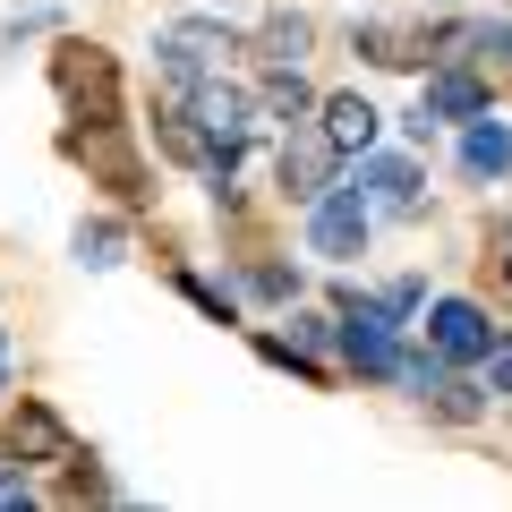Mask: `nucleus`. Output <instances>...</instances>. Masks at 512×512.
Wrapping results in <instances>:
<instances>
[{"mask_svg":"<svg viewBox=\"0 0 512 512\" xmlns=\"http://www.w3.org/2000/svg\"><path fill=\"white\" fill-rule=\"evenodd\" d=\"M60 154H69L94 188H111V205H128V214L154 205V171H146V154H137V128L128 120H69L60 128Z\"/></svg>","mask_w":512,"mask_h":512,"instance_id":"f257e3e1","label":"nucleus"},{"mask_svg":"<svg viewBox=\"0 0 512 512\" xmlns=\"http://www.w3.org/2000/svg\"><path fill=\"white\" fill-rule=\"evenodd\" d=\"M239 52H248V35L222 26V18H163L154 26V77H163V94H180V103H188L197 77H222Z\"/></svg>","mask_w":512,"mask_h":512,"instance_id":"f03ea898","label":"nucleus"},{"mask_svg":"<svg viewBox=\"0 0 512 512\" xmlns=\"http://www.w3.org/2000/svg\"><path fill=\"white\" fill-rule=\"evenodd\" d=\"M402 350H410V325L359 282V299L342 308V333H333L342 376H359V384H402Z\"/></svg>","mask_w":512,"mask_h":512,"instance_id":"7ed1b4c3","label":"nucleus"},{"mask_svg":"<svg viewBox=\"0 0 512 512\" xmlns=\"http://www.w3.org/2000/svg\"><path fill=\"white\" fill-rule=\"evenodd\" d=\"M342 163H350V154L333 146V128L316 120V111H299V120L274 128V188L299 205V214H308V205L325 197L333 180H342Z\"/></svg>","mask_w":512,"mask_h":512,"instance_id":"20e7f679","label":"nucleus"},{"mask_svg":"<svg viewBox=\"0 0 512 512\" xmlns=\"http://www.w3.org/2000/svg\"><path fill=\"white\" fill-rule=\"evenodd\" d=\"M43 69H52V94H60V111H69V120H120V60H111L103 43L60 35Z\"/></svg>","mask_w":512,"mask_h":512,"instance_id":"39448f33","label":"nucleus"},{"mask_svg":"<svg viewBox=\"0 0 512 512\" xmlns=\"http://www.w3.org/2000/svg\"><path fill=\"white\" fill-rule=\"evenodd\" d=\"M299 239H308V256H325V265H359L367 239H376V205H367V188L359 180H333L325 197L308 205Z\"/></svg>","mask_w":512,"mask_h":512,"instance_id":"423d86ee","label":"nucleus"},{"mask_svg":"<svg viewBox=\"0 0 512 512\" xmlns=\"http://www.w3.org/2000/svg\"><path fill=\"white\" fill-rule=\"evenodd\" d=\"M0 453L26 461V470H60V461L77 453V427L60 419L43 393H9V410H0Z\"/></svg>","mask_w":512,"mask_h":512,"instance_id":"0eeeda50","label":"nucleus"},{"mask_svg":"<svg viewBox=\"0 0 512 512\" xmlns=\"http://www.w3.org/2000/svg\"><path fill=\"white\" fill-rule=\"evenodd\" d=\"M188 111L205 120V137H214L231 163L265 137V103H256V86H231V77H197V86H188Z\"/></svg>","mask_w":512,"mask_h":512,"instance_id":"6e6552de","label":"nucleus"},{"mask_svg":"<svg viewBox=\"0 0 512 512\" xmlns=\"http://www.w3.org/2000/svg\"><path fill=\"white\" fill-rule=\"evenodd\" d=\"M359 188L376 205V222H419L427 214V163L419 154H359Z\"/></svg>","mask_w":512,"mask_h":512,"instance_id":"1a4fd4ad","label":"nucleus"},{"mask_svg":"<svg viewBox=\"0 0 512 512\" xmlns=\"http://www.w3.org/2000/svg\"><path fill=\"white\" fill-rule=\"evenodd\" d=\"M419 325H427V342H436L453 367H478V359L495 350V316L478 308L470 291H444V299H427V316H419Z\"/></svg>","mask_w":512,"mask_h":512,"instance_id":"9d476101","label":"nucleus"},{"mask_svg":"<svg viewBox=\"0 0 512 512\" xmlns=\"http://www.w3.org/2000/svg\"><path fill=\"white\" fill-rule=\"evenodd\" d=\"M419 111L427 120H478V111H495V86L478 60H436V69H419Z\"/></svg>","mask_w":512,"mask_h":512,"instance_id":"9b49d317","label":"nucleus"},{"mask_svg":"<svg viewBox=\"0 0 512 512\" xmlns=\"http://www.w3.org/2000/svg\"><path fill=\"white\" fill-rule=\"evenodd\" d=\"M427 35H436V18H359L350 26V52L367 60V69H427Z\"/></svg>","mask_w":512,"mask_h":512,"instance_id":"f8f14e48","label":"nucleus"},{"mask_svg":"<svg viewBox=\"0 0 512 512\" xmlns=\"http://www.w3.org/2000/svg\"><path fill=\"white\" fill-rule=\"evenodd\" d=\"M461 180L470 188H504L512 180V111H478V120H461Z\"/></svg>","mask_w":512,"mask_h":512,"instance_id":"ddd939ff","label":"nucleus"},{"mask_svg":"<svg viewBox=\"0 0 512 512\" xmlns=\"http://www.w3.org/2000/svg\"><path fill=\"white\" fill-rule=\"evenodd\" d=\"M128 256H137V222H128V205H120V214H77L69 265H86V274H120Z\"/></svg>","mask_w":512,"mask_h":512,"instance_id":"4468645a","label":"nucleus"},{"mask_svg":"<svg viewBox=\"0 0 512 512\" xmlns=\"http://www.w3.org/2000/svg\"><path fill=\"white\" fill-rule=\"evenodd\" d=\"M231 282H239V299H248V308H299V291H308V274H299V265H282V256H239L231 265Z\"/></svg>","mask_w":512,"mask_h":512,"instance_id":"2eb2a0df","label":"nucleus"},{"mask_svg":"<svg viewBox=\"0 0 512 512\" xmlns=\"http://www.w3.org/2000/svg\"><path fill=\"white\" fill-rule=\"evenodd\" d=\"M316 120L333 128V146H342V154H367V146H376V137H384V111L367 103L359 86H342V94H325V103H316Z\"/></svg>","mask_w":512,"mask_h":512,"instance_id":"dca6fc26","label":"nucleus"},{"mask_svg":"<svg viewBox=\"0 0 512 512\" xmlns=\"http://www.w3.org/2000/svg\"><path fill=\"white\" fill-rule=\"evenodd\" d=\"M316 52V18L308 9H265L248 26V60H308Z\"/></svg>","mask_w":512,"mask_h":512,"instance_id":"f3484780","label":"nucleus"},{"mask_svg":"<svg viewBox=\"0 0 512 512\" xmlns=\"http://www.w3.org/2000/svg\"><path fill=\"white\" fill-rule=\"evenodd\" d=\"M256 103H265V120H299V111H316L325 94L299 77V60H256Z\"/></svg>","mask_w":512,"mask_h":512,"instance_id":"a211bd4d","label":"nucleus"},{"mask_svg":"<svg viewBox=\"0 0 512 512\" xmlns=\"http://www.w3.org/2000/svg\"><path fill=\"white\" fill-rule=\"evenodd\" d=\"M248 342H256V359H265V367H282V376H291V384H308V393H325V384L342 376L333 359H316V350H299L291 333H274V325H256Z\"/></svg>","mask_w":512,"mask_h":512,"instance_id":"6ab92c4d","label":"nucleus"},{"mask_svg":"<svg viewBox=\"0 0 512 512\" xmlns=\"http://www.w3.org/2000/svg\"><path fill=\"white\" fill-rule=\"evenodd\" d=\"M171 291H180L188 299V308H205V316H214V325H239V316H248V299H239V282L231 274H197V265H171Z\"/></svg>","mask_w":512,"mask_h":512,"instance_id":"aec40b11","label":"nucleus"},{"mask_svg":"<svg viewBox=\"0 0 512 512\" xmlns=\"http://www.w3.org/2000/svg\"><path fill=\"white\" fill-rule=\"evenodd\" d=\"M427 419H436V427H478V419H487V410H495V393H487V384H470V376H461V367H453V376H444L436 384V393H427Z\"/></svg>","mask_w":512,"mask_h":512,"instance_id":"412c9836","label":"nucleus"},{"mask_svg":"<svg viewBox=\"0 0 512 512\" xmlns=\"http://www.w3.org/2000/svg\"><path fill=\"white\" fill-rule=\"evenodd\" d=\"M282 325H291L299 350H316V359H333V333H342V308H282ZM342 367V359H333Z\"/></svg>","mask_w":512,"mask_h":512,"instance_id":"4be33fe9","label":"nucleus"},{"mask_svg":"<svg viewBox=\"0 0 512 512\" xmlns=\"http://www.w3.org/2000/svg\"><path fill=\"white\" fill-rule=\"evenodd\" d=\"M444 376H453V359H444L436 342H410V350H402V393H410V402H427Z\"/></svg>","mask_w":512,"mask_h":512,"instance_id":"5701e85b","label":"nucleus"},{"mask_svg":"<svg viewBox=\"0 0 512 512\" xmlns=\"http://www.w3.org/2000/svg\"><path fill=\"white\" fill-rule=\"evenodd\" d=\"M60 495H69V504H111L120 487L103 478V461H94V453H69V461H60Z\"/></svg>","mask_w":512,"mask_h":512,"instance_id":"b1692460","label":"nucleus"},{"mask_svg":"<svg viewBox=\"0 0 512 512\" xmlns=\"http://www.w3.org/2000/svg\"><path fill=\"white\" fill-rule=\"evenodd\" d=\"M376 299H384L393 316H402V325H419V316H427V282H419V274H393Z\"/></svg>","mask_w":512,"mask_h":512,"instance_id":"393cba45","label":"nucleus"},{"mask_svg":"<svg viewBox=\"0 0 512 512\" xmlns=\"http://www.w3.org/2000/svg\"><path fill=\"white\" fill-rule=\"evenodd\" d=\"M478 384H487L495 402H512V333H495V350L478 359Z\"/></svg>","mask_w":512,"mask_h":512,"instance_id":"a878e982","label":"nucleus"},{"mask_svg":"<svg viewBox=\"0 0 512 512\" xmlns=\"http://www.w3.org/2000/svg\"><path fill=\"white\" fill-rule=\"evenodd\" d=\"M26 504H35V470L0 453V512H26Z\"/></svg>","mask_w":512,"mask_h":512,"instance_id":"bb28decb","label":"nucleus"},{"mask_svg":"<svg viewBox=\"0 0 512 512\" xmlns=\"http://www.w3.org/2000/svg\"><path fill=\"white\" fill-rule=\"evenodd\" d=\"M495 282H504V291H512V214L495 222Z\"/></svg>","mask_w":512,"mask_h":512,"instance_id":"cd10ccee","label":"nucleus"},{"mask_svg":"<svg viewBox=\"0 0 512 512\" xmlns=\"http://www.w3.org/2000/svg\"><path fill=\"white\" fill-rule=\"evenodd\" d=\"M0 393H9V325H0Z\"/></svg>","mask_w":512,"mask_h":512,"instance_id":"c85d7f7f","label":"nucleus"}]
</instances>
